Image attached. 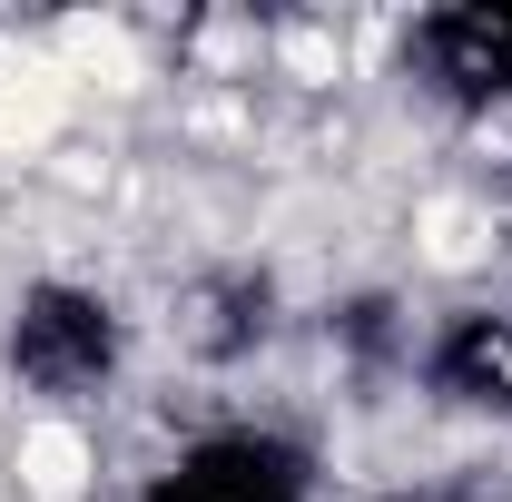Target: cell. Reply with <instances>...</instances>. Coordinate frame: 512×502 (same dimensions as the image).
Segmentation results:
<instances>
[{
    "label": "cell",
    "mask_w": 512,
    "mask_h": 502,
    "mask_svg": "<svg viewBox=\"0 0 512 502\" xmlns=\"http://www.w3.org/2000/svg\"><path fill=\"white\" fill-rule=\"evenodd\" d=\"M0 365L40 404H89L128 365V315L79 276H30L10 296V325H0Z\"/></svg>",
    "instance_id": "cell-1"
},
{
    "label": "cell",
    "mask_w": 512,
    "mask_h": 502,
    "mask_svg": "<svg viewBox=\"0 0 512 502\" xmlns=\"http://www.w3.org/2000/svg\"><path fill=\"white\" fill-rule=\"evenodd\" d=\"M138 502H316V453L276 424H217L168 473H148Z\"/></svg>",
    "instance_id": "cell-2"
},
{
    "label": "cell",
    "mask_w": 512,
    "mask_h": 502,
    "mask_svg": "<svg viewBox=\"0 0 512 502\" xmlns=\"http://www.w3.org/2000/svg\"><path fill=\"white\" fill-rule=\"evenodd\" d=\"M414 69L424 89L453 99V109H512V0H453V10H424L414 20Z\"/></svg>",
    "instance_id": "cell-3"
},
{
    "label": "cell",
    "mask_w": 512,
    "mask_h": 502,
    "mask_svg": "<svg viewBox=\"0 0 512 502\" xmlns=\"http://www.w3.org/2000/svg\"><path fill=\"white\" fill-rule=\"evenodd\" d=\"M414 365H424V384H434V404L512 424V306H453V315H434V335L414 345Z\"/></svg>",
    "instance_id": "cell-4"
}]
</instances>
